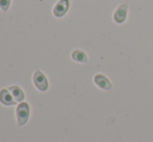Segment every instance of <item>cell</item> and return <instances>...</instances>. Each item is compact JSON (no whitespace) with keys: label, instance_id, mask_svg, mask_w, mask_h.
<instances>
[{"label":"cell","instance_id":"5","mask_svg":"<svg viewBox=\"0 0 153 142\" xmlns=\"http://www.w3.org/2000/svg\"><path fill=\"white\" fill-rule=\"evenodd\" d=\"M17 115H18V119H19V123L22 126L26 122L27 118L29 115V106L26 102H22L18 106L17 109Z\"/></svg>","mask_w":153,"mask_h":142},{"label":"cell","instance_id":"9","mask_svg":"<svg viewBox=\"0 0 153 142\" xmlns=\"http://www.w3.org/2000/svg\"><path fill=\"white\" fill-rule=\"evenodd\" d=\"M12 0H0V8L2 12H7L10 10Z\"/></svg>","mask_w":153,"mask_h":142},{"label":"cell","instance_id":"2","mask_svg":"<svg viewBox=\"0 0 153 142\" xmlns=\"http://www.w3.org/2000/svg\"><path fill=\"white\" fill-rule=\"evenodd\" d=\"M70 1L71 0H59L53 7V16L56 18H62L70 8Z\"/></svg>","mask_w":153,"mask_h":142},{"label":"cell","instance_id":"3","mask_svg":"<svg viewBox=\"0 0 153 142\" xmlns=\"http://www.w3.org/2000/svg\"><path fill=\"white\" fill-rule=\"evenodd\" d=\"M33 83L36 87L41 91H46L48 89V81L42 71H36L33 75Z\"/></svg>","mask_w":153,"mask_h":142},{"label":"cell","instance_id":"1","mask_svg":"<svg viewBox=\"0 0 153 142\" xmlns=\"http://www.w3.org/2000/svg\"><path fill=\"white\" fill-rule=\"evenodd\" d=\"M128 8L129 6L127 3H122L117 6L113 14V19L117 24H123L126 21L127 16H128Z\"/></svg>","mask_w":153,"mask_h":142},{"label":"cell","instance_id":"7","mask_svg":"<svg viewBox=\"0 0 153 142\" xmlns=\"http://www.w3.org/2000/svg\"><path fill=\"white\" fill-rule=\"evenodd\" d=\"M71 57H72V59L74 60L75 62H77V63L83 64V63H87L88 62V55H85V51L80 50V49H76V50L73 51Z\"/></svg>","mask_w":153,"mask_h":142},{"label":"cell","instance_id":"4","mask_svg":"<svg viewBox=\"0 0 153 142\" xmlns=\"http://www.w3.org/2000/svg\"><path fill=\"white\" fill-rule=\"evenodd\" d=\"M94 83L96 84L97 87H99L102 90H105V91H109V90H111V88H113V84H111V81L103 74L95 75Z\"/></svg>","mask_w":153,"mask_h":142},{"label":"cell","instance_id":"6","mask_svg":"<svg viewBox=\"0 0 153 142\" xmlns=\"http://www.w3.org/2000/svg\"><path fill=\"white\" fill-rule=\"evenodd\" d=\"M0 102L3 105H5V106H12V105H14L15 102H16V100L10 95L8 90L2 89L1 91H0Z\"/></svg>","mask_w":153,"mask_h":142},{"label":"cell","instance_id":"8","mask_svg":"<svg viewBox=\"0 0 153 142\" xmlns=\"http://www.w3.org/2000/svg\"><path fill=\"white\" fill-rule=\"evenodd\" d=\"M10 90L13 94V97L15 98L16 102H22L24 99V92L18 87V86H12L10 87Z\"/></svg>","mask_w":153,"mask_h":142}]
</instances>
